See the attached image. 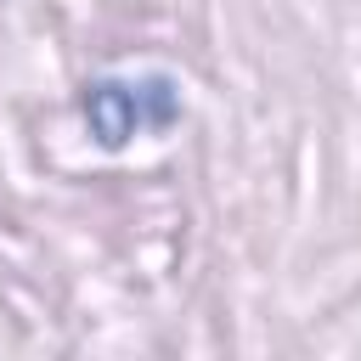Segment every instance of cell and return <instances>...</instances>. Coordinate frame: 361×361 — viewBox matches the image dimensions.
Wrapping results in <instances>:
<instances>
[{
	"label": "cell",
	"mask_w": 361,
	"mask_h": 361,
	"mask_svg": "<svg viewBox=\"0 0 361 361\" xmlns=\"http://www.w3.org/2000/svg\"><path fill=\"white\" fill-rule=\"evenodd\" d=\"M175 118H180V85L169 73H107L85 85V124L102 147L164 135Z\"/></svg>",
	"instance_id": "6da1fadb"
}]
</instances>
